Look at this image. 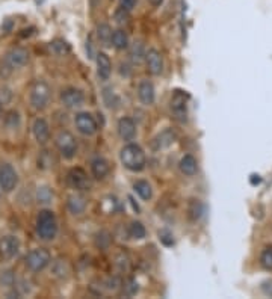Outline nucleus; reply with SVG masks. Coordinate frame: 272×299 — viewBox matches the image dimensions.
Segmentation results:
<instances>
[{
	"mask_svg": "<svg viewBox=\"0 0 272 299\" xmlns=\"http://www.w3.org/2000/svg\"><path fill=\"white\" fill-rule=\"evenodd\" d=\"M145 62H147V68L153 76H159L164 71V56L159 50L156 48H150L145 55Z\"/></svg>",
	"mask_w": 272,
	"mask_h": 299,
	"instance_id": "ddd939ff",
	"label": "nucleus"
},
{
	"mask_svg": "<svg viewBox=\"0 0 272 299\" xmlns=\"http://www.w3.org/2000/svg\"><path fill=\"white\" fill-rule=\"evenodd\" d=\"M260 263L265 269H272V247H266L263 251H262V256H260Z\"/></svg>",
	"mask_w": 272,
	"mask_h": 299,
	"instance_id": "c756f323",
	"label": "nucleus"
},
{
	"mask_svg": "<svg viewBox=\"0 0 272 299\" xmlns=\"http://www.w3.org/2000/svg\"><path fill=\"white\" fill-rule=\"evenodd\" d=\"M138 97L141 100L142 104L145 106H150L154 103V98H156V91H154V86L150 80H142L139 86H138Z\"/></svg>",
	"mask_w": 272,
	"mask_h": 299,
	"instance_id": "2eb2a0df",
	"label": "nucleus"
},
{
	"mask_svg": "<svg viewBox=\"0 0 272 299\" xmlns=\"http://www.w3.org/2000/svg\"><path fill=\"white\" fill-rule=\"evenodd\" d=\"M67 180L70 183V186L79 192H84V191H90L91 189V180L88 177V174L84 171L82 168H73L68 171L67 175Z\"/></svg>",
	"mask_w": 272,
	"mask_h": 299,
	"instance_id": "9d476101",
	"label": "nucleus"
},
{
	"mask_svg": "<svg viewBox=\"0 0 272 299\" xmlns=\"http://www.w3.org/2000/svg\"><path fill=\"white\" fill-rule=\"evenodd\" d=\"M91 172L97 180H103L109 172H111V165L106 159L103 157H95L91 162Z\"/></svg>",
	"mask_w": 272,
	"mask_h": 299,
	"instance_id": "6ab92c4d",
	"label": "nucleus"
},
{
	"mask_svg": "<svg viewBox=\"0 0 272 299\" xmlns=\"http://www.w3.org/2000/svg\"><path fill=\"white\" fill-rule=\"evenodd\" d=\"M112 45L117 50H124L129 47V37L123 29H117L112 32Z\"/></svg>",
	"mask_w": 272,
	"mask_h": 299,
	"instance_id": "5701e85b",
	"label": "nucleus"
},
{
	"mask_svg": "<svg viewBox=\"0 0 272 299\" xmlns=\"http://www.w3.org/2000/svg\"><path fill=\"white\" fill-rule=\"evenodd\" d=\"M145 55H147V51H145V47H144V44L142 43H133L132 44V47H130V59H132V62L133 64H141L144 59H145Z\"/></svg>",
	"mask_w": 272,
	"mask_h": 299,
	"instance_id": "393cba45",
	"label": "nucleus"
},
{
	"mask_svg": "<svg viewBox=\"0 0 272 299\" xmlns=\"http://www.w3.org/2000/svg\"><path fill=\"white\" fill-rule=\"evenodd\" d=\"M12 100V91L8 86H2L0 88V106L9 104Z\"/></svg>",
	"mask_w": 272,
	"mask_h": 299,
	"instance_id": "2f4dec72",
	"label": "nucleus"
},
{
	"mask_svg": "<svg viewBox=\"0 0 272 299\" xmlns=\"http://www.w3.org/2000/svg\"><path fill=\"white\" fill-rule=\"evenodd\" d=\"M20 251V240L18 237L9 234V236H5L2 240H0V256L5 260H11L18 254Z\"/></svg>",
	"mask_w": 272,
	"mask_h": 299,
	"instance_id": "f8f14e48",
	"label": "nucleus"
},
{
	"mask_svg": "<svg viewBox=\"0 0 272 299\" xmlns=\"http://www.w3.org/2000/svg\"><path fill=\"white\" fill-rule=\"evenodd\" d=\"M136 292H138V283L133 280H129L126 284H124V295L127 296H133Z\"/></svg>",
	"mask_w": 272,
	"mask_h": 299,
	"instance_id": "c9c22d12",
	"label": "nucleus"
},
{
	"mask_svg": "<svg viewBox=\"0 0 272 299\" xmlns=\"http://www.w3.org/2000/svg\"><path fill=\"white\" fill-rule=\"evenodd\" d=\"M97 35H98V41L101 43V45L107 47L112 44V29L109 24H100L97 29Z\"/></svg>",
	"mask_w": 272,
	"mask_h": 299,
	"instance_id": "b1692460",
	"label": "nucleus"
},
{
	"mask_svg": "<svg viewBox=\"0 0 272 299\" xmlns=\"http://www.w3.org/2000/svg\"><path fill=\"white\" fill-rule=\"evenodd\" d=\"M14 281H15V278H14V274L11 270H5V272L0 274V283L3 286L11 287V286H14Z\"/></svg>",
	"mask_w": 272,
	"mask_h": 299,
	"instance_id": "473e14b6",
	"label": "nucleus"
},
{
	"mask_svg": "<svg viewBox=\"0 0 272 299\" xmlns=\"http://www.w3.org/2000/svg\"><path fill=\"white\" fill-rule=\"evenodd\" d=\"M148 2H150V3H151L153 6H160L164 0H148Z\"/></svg>",
	"mask_w": 272,
	"mask_h": 299,
	"instance_id": "58836bf2",
	"label": "nucleus"
},
{
	"mask_svg": "<svg viewBox=\"0 0 272 299\" xmlns=\"http://www.w3.org/2000/svg\"><path fill=\"white\" fill-rule=\"evenodd\" d=\"M74 124H76V128L79 130V133H82L84 136H92L98 130L95 118L88 112H79L74 118Z\"/></svg>",
	"mask_w": 272,
	"mask_h": 299,
	"instance_id": "9b49d317",
	"label": "nucleus"
},
{
	"mask_svg": "<svg viewBox=\"0 0 272 299\" xmlns=\"http://www.w3.org/2000/svg\"><path fill=\"white\" fill-rule=\"evenodd\" d=\"M12 121V126L11 127H15L18 126V114L17 112H9L8 117H6V124H9Z\"/></svg>",
	"mask_w": 272,
	"mask_h": 299,
	"instance_id": "e433bc0d",
	"label": "nucleus"
},
{
	"mask_svg": "<svg viewBox=\"0 0 272 299\" xmlns=\"http://www.w3.org/2000/svg\"><path fill=\"white\" fill-rule=\"evenodd\" d=\"M67 206H68V210L73 214H82L87 209V198L80 192L71 194L68 197Z\"/></svg>",
	"mask_w": 272,
	"mask_h": 299,
	"instance_id": "f3484780",
	"label": "nucleus"
},
{
	"mask_svg": "<svg viewBox=\"0 0 272 299\" xmlns=\"http://www.w3.org/2000/svg\"><path fill=\"white\" fill-rule=\"evenodd\" d=\"M51 257L45 248H35L26 256V266L32 272H41L50 264Z\"/></svg>",
	"mask_w": 272,
	"mask_h": 299,
	"instance_id": "423d86ee",
	"label": "nucleus"
},
{
	"mask_svg": "<svg viewBox=\"0 0 272 299\" xmlns=\"http://www.w3.org/2000/svg\"><path fill=\"white\" fill-rule=\"evenodd\" d=\"M28 61H29V51L23 47H14L5 55L3 67L8 71H12V70L24 67L28 64Z\"/></svg>",
	"mask_w": 272,
	"mask_h": 299,
	"instance_id": "20e7f679",
	"label": "nucleus"
},
{
	"mask_svg": "<svg viewBox=\"0 0 272 299\" xmlns=\"http://www.w3.org/2000/svg\"><path fill=\"white\" fill-rule=\"evenodd\" d=\"M120 160L124 165V168H127L132 172H141L145 165H147V157L144 150L136 145V144H127L121 148L120 151Z\"/></svg>",
	"mask_w": 272,
	"mask_h": 299,
	"instance_id": "f257e3e1",
	"label": "nucleus"
},
{
	"mask_svg": "<svg viewBox=\"0 0 272 299\" xmlns=\"http://www.w3.org/2000/svg\"><path fill=\"white\" fill-rule=\"evenodd\" d=\"M133 189H135L136 194L139 195V198H141V200H144V201H148V200L153 197L151 186H150V183H148V181H145V180H138V181H135Z\"/></svg>",
	"mask_w": 272,
	"mask_h": 299,
	"instance_id": "4be33fe9",
	"label": "nucleus"
},
{
	"mask_svg": "<svg viewBox=\"0 0 272 299\" xmlns=\"http://www.w3.org/2000/svg\"><path fill=\"white\" fill-rule=\"evenodd\" d=\"M127 20H129V11H126L124 8L117 9V12H115V21L118 24H126Z\"/></svg>",
	"mask_w": 272,
	"mask_h": 299,
	"instance_id": "f704fd0d",
	"label": "nucleus"
},
{
	"mask_svg": "<svg viewBox=\"0 0 272 299\" xmlns=\"http://www.w3.org/2000/svg\"><path fill=\"white\" fill-rule=\"evenodd\" d=\"M37 234L43 240H53L58 234V221L51 210H41L37 216Z\"/></svg>",
	"mask_w": 272,
	"mask_h": 299,
	"instance_id": "f03ea898",
	"label": "nucleus"
},
{
	"mask_svg": "<svg viewBox=\"0 0 272 299\" xmlns=\"http://www.w3.org/2000/svg\"><path fill=\"white\" fill-rule=\"evenodd\" d=\"M18 183V175L15 170L12 168V165L9 164H3L0 165V189L3 192H12L15 189Z\"/></svg>",
	"mask_w": 272,
	"mask_h": 299,
	"instance_id": "1a4fd4ad",
	"label": "nucleus"
},
{
	"mask_svg": "<svg viewBox=\"0 0 272 299\" xmlns=\"http://www.w3.org/2000/svg\"><path fill=\"white\" fill-rule=\"evenodd\" d=\"M171 112L174 118L180 123H186L187 120V95L181 91H176L171 97Z\"/></svg>",
	"mask_w": 272,
	"mask_h": 299,
	"instance_id": "0eeeda50",
	"label": "nucleus"
},
{
	"mask_svg": "<svg viewBox=\"0 0 272 299\" xmlns=\"http://www.w3.org/2000/svg\"><path fill=\"white\" fill-rule=\"evenodd\" d=\"M135 5L136 0H120V8H124L126 11H132Z\"/></svg>",
	"mask_w": 272,
	"mask_h": 299,
	"instance_id": "4c0bfd02",
	"label": "nucleus"
},
{
	"mask_svg": "<svg viewBox=\"0 0 272 299\" xmlns=\"http://www.w3.org/2000/svg\"><path fill=\"white\" fill-rule=\"evenodd\" d=\"M115 266L118 267V270L126 272V270L129 269V266H130V260H129V257L126 256V254H118L117 258H115Z\"/></svg>",
	"mask_w": 272,
	"mask_h": 299,
	"instance_id": "7c9ffc66",
	"label": "nucleus"
},
{
	"mask_svg": "<svg viewBox=\"0 0 272 299\" xmlns=\"http://www.w3.org/2000/svg\"><path fill=\"white\" fill-rule=\"evenodd\" d=\"M32 131H34L35 139L40 144H45L50 139V127H48V124H47V121H45L44 118L35 120V123L32 126Z\"/></svg>",
	"mask_w": 272,
	"mask_h": 299,
	"instance_id": "a211bd4d",
	"label": "nucleus"
},
{
	"mask_svg": "<svg viewBox=\"0 0 272 299\" xmlns=\"http://www.w3.org/2000/svg\"><path fill=\"white\" fill-rule=\"evenodd\" d=\"M51 198H53V192H51L50 187H47V186L38 187V192H37V200H38V203L47 204V203L51 201Z\"/></svg>",
	"mask_w": 272,
	"mask_h": 299,
	"instance_id": "c85d7f7f",
	"label": "nucleus"
},
{
	"mask_svg": "<svg viewBox=\"0 0 272 299\" xmlns=\"http://www.w3.org/2000/svg\"><path fill=\"white\" fill-rule=\"evenodd\" d=\"M50 100V86L44 80H37L31 88V104L34 109L41 111L48 104Z\"/></svg>",
	"mask_w": 272,
	"mask_h": 299,
	"instance_id": "7ed1b4c3",
	"label": "nucleus"
},
{
	"mask_svg": "<svg viewBox=\"0 0 272 299\" xmlns=\"http://www.w3.org/2000/svg\"><path fill=\"white\" fill-rule=\"evenodd\" d=\"M176 141V133L171 128L164 130L160 134H157L153 141V148L154 150H160V148H167L170 147L173 142Z\"/></svg>",
	"mask_w": 272,
	"mask_h": 299,
	"instance_id": "aec40b11",
	"label": "nucleus"
},
{
	"mask_svg": "<svg viewBox=\"0 0 272 299\" xmlns=\"http://www.w3.org/2000/svg\"><path fill=\"white\" fill-rule=\"evenodd\" d=\"M187 213H189V218L192 221H198L203 213H204V206L200 200H191L189 203V207H187Z\"/></svg>",
	"mask_w": 272,
	"mask_h": 299,
	"instance_id": "a878e982",
	"label": "nucleus"
},
{
	"mask_svg": "<svg viewBox=\"0 0 272 299\" xmlns=\"http://www.w3.org/2000/svg\"><path fill=\"white\" fill-rule=\"evenodd\" d=\"M118 134L124 141H133L136 136L135 121L129 117H124L118 121Z\"/></svg>",
	"mask_w": 272,
	"mask_h": 299,
	"instance_id": "dca6fc26",
	"label": "nucleus"
},
{
	"mask_svg": "<svg viewBox=\"0 0 272 299\" xmlns=\"http://www.w3.org/2000/svg\"><path fill=\"white\" fill-rule=\"evenodd\" d=\"M61 101L68 109H77L85 103V94L77 88H65L61 92Z\"/></svg>",
	"mask_w": 272,
	"mask_h": 299,
	"instance_id": "6e6552de",
	"label": "nucleus"
},
{
	"mask_svg": "<svg viewBox=\"0 0 272 299\" xmlns=\"http://www.w3.org/2000/svg\"><path fill=\"white\" fill-rule=\"evenodd\" d=\"M50 50H51L56 56H64L65 53L70 51V47H68V44L65 43V41L56 40V41H53V43L50 44Z\"/></svg>",
	"mask_w": 272,
	"mask_h": 299,
	"instance_id": "cd10ccee",
	"label": "nucleus"
},
{
	"mask_svg": "<svg viewBox=\"0 0 272 299\" xmlns=\"http://www.w3.org/2000/svg\"><path fill=\"white\" fill-rule=\"evenodd\" d=\"M56 147L65 159H73L77 153V142L73 133L62 130L56 136Z\"/></svg>",
	"mask_w": 272,
	"mask_h": 299,
	"instance_id": "39448f33",
	"label": "nucleus"
},
{
	"mask_svg": "<svg viewBox=\"0 0 272 299\" xmlns=\"http://www.w3.org/2000/svg\"><path fill=\"white\" fill-rule=\"evenodd\" d=\"M0 118H2V106H0Z\"/></svg>",
	"mask_w": 272,
	"mask_h": 299,
	"instance_id": "ea45409f",
	"label": "nucleus"
},
{
	"mask_svg": "<svg viewBox=\"0 0 272 299\" xmlns=\"http://www.w3.org/2000/svg\"><path fill=\"white\" fill-rule=\"evenodd\" d=\"M95 62H97V74L101 80H107L111 77V73H112V62L109 59V56L103 51L97 53V58H95Z\"/></svg>",
	"mask_w": 272,
	"mask_h": 299,
	"instance_id": "4468645a",
	"label": "nucleus"
},
{
	"mask_svg": "<svg viewBox=\"0 0 272 299\" xmlns=\"http://www.w3.org/2000/svg\"><path fill=\"white\" fill-rule=\"evenodd\" d=\"M145 234H147V231H145V227L142 225V222L133 221V222L129 225V236H130L132 239L141 240V239L145 237Z\"/></svg>",
	"mask_w": 272,
	"mask_h": 299,
	"instance_id": "bb28decb",
	"label": "nucleus"
},
{
	"mask_svg": "<svg viewBox=\"0 0 272 299\" xmlns=\"http://www.w3.org/2000/svg\"><path fill=\"white\" fill-rule=\"evenodd\" d=\"M179 168H180L181 174H184L187 177H192L198 171V162H197V159L192 154H186V156H183L180 159Z\"/></svg>",
	"mask_w": 272,
	"mask_h": 299,
	"instance_id": "412c9836",
	"label": "nucleus"
},
{
	"mask_svg": "<svg viewBox=\"0 0 272 299\" xmlns=\"http://www.w3.org/2000/svg\"><path fill=\"white\" fill-rule=\"evenodd\" d=\"M159 239L164 245L167 247H173L174 245V239H173V234L168 231V230H160L159 231Z\"/></svg>",
	"mask_w": 272,
	"mask_h": 299,
	"instance_id": "72a5a7b5",
	"label": "nucleus"
}]
</instances>
